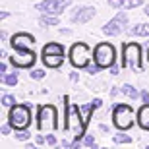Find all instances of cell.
<instances>
[{
	"label": "cell",
	"mask_w": 149,
	"mask_h": 149,
	"mask_svg": "<svg viewBox=\"0 0 149 149\" xmlns=\"http://www.w3.org/2000/svg\"><path fill=\"white\" fill-rule=\"evenodd\" d=\"M143 52H141V45L136 41L122 45V68H132L134 72H143Z\"/></svg>",
	"instance_id": "obj_1"
},
{
	"label": "cell",
	"mask_w": 149,
	"mask_h": 149,
	"mask_svg": "<svg viewBox=\"0 0 149 149\" xmlns=\"http://www.w3.org/2000/svg\"><path fill=\"white\" fill-rule=\"evenodd\" d=\"M33 120V111L27 103H16L8 111V124L14 130H27Z\"/></svg>",
	"instance_id": "obj_2"
},
{
	"label": "cell",
	"mask_w": 149,
	"mask_h": 149,
	"mask_svg": "<svg viewBox=\"0 0 149 149\" xmlns=\"http://www.w3.org/2000/svg\"><path fill=\"white\" fill-rule=\"evenodd\" d=\"M37 128L41 132H54L60 128V122H58V111H56L54 105H43L39 107L37 112Z\"/></svg>",
	"instance_id": "obj_3"
},
{
	"label": "cell",
	"mask_w": 149,
	"mask_h": 149,
	"mask_svg": "<svg viewBox=\"0 0 149 149\" xmlns=\"http://www.w3.org/2000/svg\"><path fill=\"white\" fill-rule=\"evenodd\" d=\"M70 62L72 66L77 68V70H85V68L91 64V58H93V50L89 49L85 43H74L72 49H70Z\"/></svg>",
	"instance_id": "obj_4"
},
{
	"label": "cell",
	"mask_w": 149,
	"mask_h": 149,
	"mask_svg": "<svg viewBox=\"0 0 149 149\" xmlns=\"http://www.w3.org/2000/svg\"><path fill=\"white\" fill-rule=\"evenodd\" d=\"M112 122L120 132H126L134 126V111L130 105L124 103H116L112 105Z\"/></svg>",
	"instance_id": "obj_5"
},
{
	"label": "cell",
	"mask_w": 149,
	"mask_h": 149,
	"mask_svg": "<svg viewBox=\"0 0 149 149\" xmlns=\"http://www.w3.org/2000/svg\"><path fill=\"white\" fill-rule=\"evenodd\" d=\"M93 62L99 64L103 70L111 68L116 62V50L111 43H97L93 49Z\"/></svg>",
	"instance_id": "obj_6"
},
{
	"label": "cell",
	"mask_w": 149,
	"mask_h": 149,
	"mask_svg": "<svg viewBox=\"0 0 149 149\" xmlns=\"http://www.w3.org/2000/svg\"><path fill=\"white\" fill-rule=\"evenodd\" d=\"M8 60L14 68H33V64L37 62V54L31 49H16L14 54L8 56Z\"/></svg>",
	"instance_id": "obj_7"
},
{
	"label": "cell",
	"mask_w": 149,
	"mask_h": 149,
	"mask_svg": "<svg viewBox=\"0 0 149 149\" xmlns=\"http://www.w3.org/2000/svg\"><path fill=\"white\" fill-rule=\"evenodd\" d=\"M126 25H128V14L126 12H118L112 19H109L103 25V33L109 35V37H118V35L124 33Z\"/></svg>",
	"instance_id": "obj_8"
},
{
	"label": "cell",
	"mask_w": 149,
	"mask_h": 149,
	"mask_svg": "<svg viewBox=\"0 0 149 149\" xmlns=\"http://www.w3.org/2000/svg\"><path fill=\"white\" fill-rule=\"evenodd\" d=\"M70 4H72V0H43V2H37V4H35V10H39L41 14H54V16H60Z\"/></svg>",
	"instance_id": "obj_9"
},
{
	"label": "cell",
	"mask_w": 149,
	"mask_h": 149,
	"mask_svg": "<svg viewBox=\"0 0 149 149\" xmlns=\"http://www.w3.org/2000/svg\"><path fill=\"white\" fill-rule=\"evenodd\" d=\"M97 14V8L95 6H77L76 10H74L72 17H70V22L76 23V25H81V23H87L91 22Z\"/></svg>",
	"instance_id": "obj_10"
},
{
	"label": "cell",
	"mask_w": 149,
	"mask_h": 149,
	"mask_svg": "<svg viewBox=\"0 0 149 149\" xmlns=\"http://www.w3.org/2000/svg\"><path fill=\"white\" fill-rule=\"evenodd\" d=\"M8 43H10V47L14 50L16 49H31L35 45V37L31 33H27V31H19V33L12 35Z\"/></svg>",
	"instance_id": "obj_11"
},
{
	"label": "cell",
	"mask_w": 149,
	"mask_h": 149,
	"mask_svg": "<svg viewBox=\"0 0 149 149\" xmlns=\"http://www.w3.org/2000/svg\"><path fill=\"white\" fill-rule=\"evenodd\" d=\"M109 6L112 10H134L143 6V0H109Z\"/></svg>",
	"instance_id": "obj_12"
},
{
	"label": "cell",
	"mask_w": 149,
	"mask_h": 149,
	"mask_svg": "<svg viewBox=\"0 0 149 149\" xmlns=\"http://www.w3.org/2000/svg\"><path fill=\"white\" fill-rule=\"evenodd\" d=\"M138 124L141 130H145V132H149V103H143V105L139 107L138 111Z\"/></svg>",
	"instance_id": "obj_13"
},
{
	"label": "cell",
	"mask_w": 149,
	"mask_h": 149,
	"mask_svg": "<svg viewBox=\"0 0 149 149\" xmlns=\"http://www.w3.org/2000/svg\"><path fill=\"white\" fill-rule=\"evenodd\" d=\"M101 105H103V101H101V99H93L91 103L79 107V109H81V114H83V120H85V124H89V118H91V114H93L97 109H101Z\"/></svg>",
	"instance_id": "obj_14"
},
{
	"label": "cell",
	"mask_w": 149,
	"mask_h": 149,
	"mask_svg": "<svg viewBox=\"0 0 149 149\" xmlns=\"http://www.w3.org/2000/svg\"><path fill=\"white\" fill-rule=\"evenodd\" d=\"M43 64L47 68L56 70V68H60L64 64V54H43Z\"/></svg>",
	"instance_id": "obj_15"
},
{
	"label": "cell",
	"mask_w": 149,
	"mask_h": 149,
	"mask_svg": "<svg viewBox=\"0 0 149 149\" xmlns=\"http://www.w3.org/2000/svg\"><path fill=\"white\" fill-rule=\"evenodd\" d=\"M132 37H149V23H136L128 29Z\"/></svg>",
	"instance_id": "obj_16"
},
{
	"label": "cell",
	"mask_w": 149,
	"mask_h": 149,
	"mask_svg": "<svg viewBox=\"0 0 149 149\" xmlns=\"http://www.w3.org/2000/svg\"><path fill=\"white\" fill-rule=\"evenodd\" d=\"M39 25L41 27H50V25H60V19L54 14H41L39 17Z\"/></svg>",
	"instance_id": "obj_17"
},
{
	"label": "cell",
	"mask_w": 149,
	"mask_h": 149,
	"mask_svg": "<svg viewBox=\"0 0 149 149\" xmlns=\"http://www.w3.org/2000/svg\"><path fill=\"white\" fill-rule=\"evenodd\" d=\"M41 54H64V47L60 43L52 41V43H47L43 47V52Z\"/></svg>",
	"instance_id": "obj_18"
},
{
	"label": "cell",
	"mask_w": 149,
	"mask_h": 149,
	"mask_svg": "<svg viewBox=\"0 0 149 149\" xmlns=\"http://www.w3.org/2000/svg\"><path fill=\"white\" fill-rule=\"evenodd\" d=\"M120 93L124 95V97H128V99H132V101L139 99V91L134 87L132 83H124V85H120Z\"/></svg>",
	"instance_id": "obj_19"
},
{
	"label": "cell",
	"mask_w": 149,
	"mask_h": 149,
	"mask_svg": "<svg viewBox=\"0 0 149 149\" xmlns=\"http://www.w3.org/2000/svg\"><path fill=\"white\" fill-rule=\"evenodd\" d=\"M17 81H19L17 72H10V74H4V76H2V83H4V85H8V87L17 85Z\"/></svg>",
	"instance_id": "obj_20"
},
{
	"label": "cell",
	"mask_w": 149,
	"mask_h": 149,
	"mask_svg": "<svg viewBox=\"0 0 149 149\" xmlns=\"http://www.w3.org/2000/svg\"><path fill=\"white\" fill-rule=\"evenodd\" d=\"M0 103H2V107L10 109V107H14V105H16V97H14V95L4 93V95H2V101H0Z\"/></svg>",
	"instance_id": "obj_21"
},
{
	"label": "cell",
	"mask_w": 149,
	"mask_h": 149,
	"mask_svg": "<svg viewBox=\"0 0 149 149\" xmlns=\"http://www.w3.org/2000/svg\"><path fill=\"white\" fill-rule=\"evenodd\" d=\"M114 143H132V138L128 136V134H116L114 138H112Z\"/></svg>",
	"instance_id": "obj_22"
},
{
	"label": "cell",
	"mask_w": 149,
	"mask_h": 149,
	"mask_svg": "<svg viewBox=\"0 0 149 149\" xmlns=\"http://www.w3.org/2000/svg\"><path fill=\"white\" fill-rule=\"evenodd\" d=\"M83 145H85V147L97 149V141H95V138L91 136V134H85V136H83Z\"/></svg>",
	"instance_id": "obj_23"
},
{
	"label": "cell",
	"mask_w": 149,
	"mask_h": 149,
	"mask_svg": "<svg viewBox=\"0 0 149 149\" xmlns=\"http://www.w3.org/2000/svg\"><path fill=\"white\" fill-rule=\"evenodd\" d=\"M29 138H31V134H29L27 130H16V139H19V141H27Z\"/></svg>",
	"instance_id": "obj_24"
},
{
	"label": "cell",
	"mask_w": 149,
	"mask_h": 149,
	"mask_svg": "<svg viewBox=\"0 0 149 149\" xmlns=\"http://www.w3.org/2000/svg\"><path fill=\"white\" fill-rule=\"evenodd\" d=\"M29 76H31V79H43V77L47 76V72H45V70L35 68V70H31V72H29Z\"/></svg>",
	"instance_id": "obj_25"
},
{
	"label": "cell",
	"mask_w": 149,
	"mask_h": 149,
	"mask_svg": "<svg viewBox=\"0 0 149 149\" xmlns=\"http://www.w3.org/2000/svg\"><path fill=\"white\" fill-rule=\"evenodd\" d=\"M85 70H87V72L91 74V76H95V74H97V72H101V70H103V68H101L99 64H89V66L85 68Z\"/></svg>",
	"instance_id": "obj_26"
},
{
	"label": "cell",
	"mask_w": 149,
	"mask_h": 149,
	"mask_svg": "<svg viewBox=\"0 0 149 149\" xmlns=\"http://www.w3.org/2000/svg\"><path fill=\"white\" fill-rule=\"evenodd\" d=\"M12 130H14V128H12L10 124H8V122H6L4 126H0V134H2V136H10Z\"/></svg>",
	"instance_id": "obj_27"
},
{
	"label": "cell",
	"mask_w": 149,
	"mask_h": 149,
	"mask_svg": "<svg viewBox=\"0 0 149 149\" xmlns=\"http://www.w3.org/2000/svg\"><path fill=\"white\" fill-rule=\"evenodd\" d=\"M56 143H58L56 136L54 134H49V136H47V145H56Z\"/></svg>",
	"instance_id": "obj_28"
},
{
	"label": "cell",
	"mask_w": 149,
	"mask_h": 149,
	"mask_svg": "<svg viewBox=\"0 0 149 149\" xmlns=\"http://www.w3.org/2000/svg\"><path fill=\"white\" fill-rule=\"evenodd\" d=\"M139 99H141V103H149V91L147 89L139 91Z\"/></svg>",
	"instance_id": "obj_29"
},
{
	"label": "cell",
	"mask_w": 149,
	"mask_h": 149,
	"mask_svg": "<svg viewBox=\"0 0 149 149\" xmlns=\"http://www.w3.org/2000/svg\"><path fill=\"white\" fill-rule=\"evenodd\" d=\"M35 143H37V145H43V143H47V138L39 134V136H35Z\"/></svg>",
	"instance_id": "obj_30"
},
{
	"label": "cell",
	"mask_w": 149,
	"mask_h": 149,
	"mask_svg": "<svg viewBox=\"0 0 149 149\" xmlns=\"http://www.w3.org/2000/svg\"><path fill=\"white\" fill-rule=\"evenodd\" d=\"M0 74H2V76H4V74H8V64H6L4 60L0 62Z\"/></svg>",
	"instance_id": "obj_31"
},
{
	"label": "cell",
	"mask_w": 149,
	"mask_h": 149,
	"mask_svg": "<svg viewBox=\"0 0 149 149\" xmlns=\"http://www.w3.org/2000/svg\"><path fill=\"white\" fill-rule=\"evenodd\" d=\"M109 72H111L112 76H118V74H120V70H118V66H116V64H112V66L109 68Z\"/></svg>",
	"instance_id": "obj_32"
},
{
	"label": "cell",
	"mask_w": 149,
	"mask_h": 149,
	"mask_svg": "<svg viewBox=\"0 0 149 149\" xmlns=\"http://www.w3.org/2000/svg\"><path fill=\"white\" fill-rule=\"evenodd\" d=\"M58 33H60V35H66V37H68V35H72V29H66V27H60V29H58Z\"/></svg>",
	"instance_id": "obj_33"
},
{
	"label": "cell",
	"mask_w": 149,
	"mask_h": 149,
	"mask_svg": "<svg viewBox=\"0 0 149 149\" xmlns=\"http://www.w3.org/2000/svg\"><path fill=\"white\" fill-rule=\"evenodd\" d=\"M0 39H2V41H6V43H8V41H10V37H8V33H6L4 29H2V31H0Z\"/></svg>",
	"instance_id": "obj_34"
},
{
	"label": "cell",
	"mask_w": 149,
	"mask_h": 149,
	"mask_svg": "<svg viewBox=\"0 0 149 149\" xmlns=\"http://www.w3.org/2000/svg\"><path fill=\"white\" fill-rule=\"evenodd\" d=\"M70 79H72V81H77V79H79V74L77 72H70Z\"/></svg>",
	"instance_id": "obj_35"
},
{
	"label": "cell",
	"mask_w": 149,
	"mask_h": 149,
	"mask_svg": "<svg viewBox=\"0 0 149 149\" xmlns=\"http://www.w3.org/2000/svg\"><path fill=\"white\" fill-rule=\"evenodd\" d=\"M118 93H120V87H112L111 89V97H116Z\"/></svg>",
	"instance_id": "obj_36"
},
{
	"label": "cell",
	"mask_w": 149,
	"mask_h": 149,
	"mask_svg": "<svg viewBox=\"0 0 149 149\" xmlns=\"http://www.w3.org/2000/svg\"><path fill=\"white\" fill-rule=\"evenodd\" d=\"M8 16H10V14H8L6 10H2V12H0V19H2V22H4V19H8Z\"/></svg>",
	"instance_id": "obj_37"
},
{
	"label": "cell",
	"mask_w": 149,
	"mask_h": 149,
	"mask_svg": "<svg viewBox=\"0 0 149 149\" xmlns=\"http://www.w3.org/2000/svg\"><path fill=\"white\" fill-rule=\"evenodd\" d=\"M62 147H72V141H66V139H62Z\"/></svg>",
	"instance_id": "obj_38"
},
{
	"label": "cell",
	"mask_w": 149,
	"mask_h": 149,
	"mask_svg": "<svg viewBox=\"0 0 149 149\" xmlns=\"http://www.w3.org/2000/svg\"><path fill=\"white\" fill-rule=\"evenodd\" d=\"M0 58H2V60H6V58H8V52H6V50H2V52H0Z\"/></svg>",
	"instance_id": "obj_39"
},
{
	"label": "cell",
	"mask_w": 149,
	"mask_h": 149,
	"mask_svg": "<svg viewBox=\"0 0 149 149\" xmlns=\"http://www.w3.org/2000/svg\"><path fill=\"white\" fill-rule=\"evenodd\" d=\"M99 128H101V132H109V126H105V124H101Z\"/></svg>",
	"instance_id": "obj_40"
},
{
	"label": "cell",
	"mask_w": 149,
	"mask_h": 149,
	"mask_svg": "<svg viewBox=\"0 0 149 149\" xmlns=\"http://www.w3.org/2000/svg\"><path fill=\"white\" fill-rule=\"evenodd\" d=\"M143 12H145V16L149 17V4H145V10H143Z\"/></svg>",
	"instance_id": "obj_41"
},
{
	"label": "cell",
	"mask_w": 149,
	"mask_h": 149,
	"mask_svg": "<svg viewBox=\"0 0 149 149\" xmlns=\"http://www.w3.org/2000/svg\"><path fill=\"white\" fill-rule=\"evenodd\" d=\"M147 60H149V49H147Z\"/></svg>",
	"instance_id": "obj_42"
}]
</instances>
